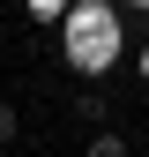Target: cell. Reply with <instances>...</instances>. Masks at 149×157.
Instances as JSON below:
<instances>
[{"label":"cell","instance_id":"1","mask_svg":"<svg viewBox=\"0 0 149 157\" xmlns=\"http://www.w3.org/2000/svg\"><path fill=\"white\" fill-rule=\"evenodd\" d=\"M67 60L82 67V75H104L112 60H119V23H104V30H67Z\"/></svg>","mask_w":149,"mask_h":157},{"label":"cell","instance_id":"2","mask_svg":"<svg viewBox=\"0 0 149 157\" xmlns=\"http://www.w3.org/2000/svg\"><path fill=\"white\" fill-rule=\"evenodd\" d=\"M82 157H134V142H127V135H112V127H97Z\"/></svg>","mask_w":149,"mask_h":157},{"label":"cell","instance_id":"3","mask_svg":"<svg viewBox=\"0 0 149 157\" xmlns=\"http://www.w3.org/2000/svg\"><path fill=\"white\" fill-rule=\"evenodd\" d=\"M15 135H23V112H15V105H0V150H8Z\"/></svg>","mask_w":149,"mask_h":157},{"label":"cell","instance_id":"4","mask_svg":"<svg viewBox=\"0 0 149 157\" xmlns=\"http://www.w3.org/2000/svg\"><path fill=\"white\" fill-rule=\"evenodd\" d=\"M30 15H37V23H60V15H67V0H30Z\"/></svg>","mask_w":149,"mask_h":157},{"label":"cell","instance_id":"5","mask_svg":"<svg viewBox=\"0 0 149 157\" xmlns=\"http://www.w3.org/2000/svg\"><path fill=\"white\" fill-rule=\"evenodd\" d=\"M134 8H142V0H134Z\"/></svg>","mask_w":149,"mask_h":157}]
</instances>
